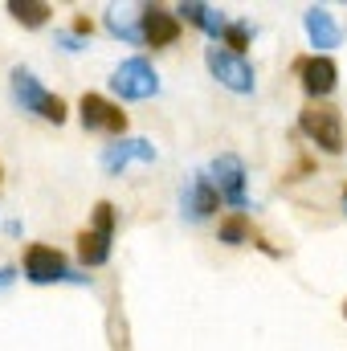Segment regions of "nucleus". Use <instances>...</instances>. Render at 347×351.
<instances>
[{"label": "nucleus", "mask_w": 347, "mask_h": 351, "mask_svg": "<svg viewBox=\"0 0 347 351\" xmlns=\"http://www.w3.org/2000/svg\"><path fill=\"white\" fill-rule=\"evenodd\" d=\"M217 237H221V245H246V241L254 237V229H250V217H246V213H229V217L221 221Z\"/></svg>", "instance_id": "dca6fc26"}, {"label": "nucleus", "mask_w": 347, "mask_h": 351, "mask_svg": "<svg viewBox=\"0 0 347 351\" xmlns=\"http://www.w3.org/2000/svg\"><path fill=\"white\" fill-rule=\"evenodd\" d=\"M250 37H254V29H250L246 21H229V29L221 33V45H225L229 53H237V58H241V53L250 49Z\"/></svg>", "instance_id": "a211bd4d"}, {"label": "nucleus", "mask_w": 347, "mask_h": 351, "mask_svg": "<svg viewBox=\"0 0 347 351\" xmlns=\"http://www.w3.org/2000/svg\"><path fill=\"white\" fill-rule=\"evenodd\" d=\"M204 66H208V74H213L221 86L233 90V94H254V86H258V78H254V66H250L246 58L229 53L225 45L208 49V53H204Z\"/></svg>", "instance_id": "39448f33"}, {"label": "nucleus", "mask_w": 347, "mask_h": 351, "mask_svg": "<svg viewBox=\"0 0 347 351\" xmlns=\"http://www.w3.org/2000/svg\"><path fill=\"white\" fill-rule=\"evenodd\" d=\"M106 29H110L115 37L131 41V45H143V25H139V16H135V21H127L119 8H106Z\"/></svg>", "instance_id": "f3484780"}, {"label": "nucleus", "mask_w": 347, "mask_h": 351, "mask_svg": "<svg viewBox=\"0 0 347 351\" xmlns=\"http://www.w3.org/2000/svg\"><path fill=\"white\" fill-rule=\"evenodd\" d=\"M90 29H94V25H90V16H78V21H74V33H78V37L90 33Z\"/></svg>", "instance_id": "aec40b11"}, {"label": "nucleus", "mask_w": 347, "mask_h": 351, "mask_svg": "<svg viewBox=\"0 0 347 351\" xmlns=\"http://www.w3.org/2000/svg\"><path fill=\"white\" fill-rule=\"evenodd\" d=\"M110 86H115V94H123L127 102H143V98L160 94V74L152 70L147 58H127V62L115 66Z\"/></svg>", "instance_id": "20e7f679"}, {"label": "nucleus", "mask_w": 347, "mask_h": 351, "mask_svg": "<svg viewBox=\"0 0 347 351\" xmlns=\"http://www.w3.org/2000/svg\"><path fill=\"white\" fill-rule=\"evenodd\" d=\"M139 25H143V45H156V49L172 45L180 37V16L172 8H160V4H147L139 12Z\"/></svg>", "instance_id": "9b49d317"}, {"label": "nucleus", "mask_w": 347, "mask_h": 351, "mask_svg": "<svg viewBox=\"0 0 347 351\" xmlns=\"http://www.w3.org/2000/svg\"><path fill=\"white\" fill-rule=\"evenodd\" d=\"M294 74H298V82L302 90L311 94V98H327L335 82H339V66L331 62V58H319V53H311V58H298L294 62Z\"/></svg>", "instance_id": "1a4fd4ad"}, {"label": "nucleus", "mask_w": 347, "mask_h": 351, "mask_svg": "<svg viewBox=\"0 0 347 351\" xmlns=\"http://www.w3.org/2000/svg\"><path fill=\"white\" fill-rule=\"evenodd\" d=\"M78 114H82V127H86V131H106V135H123V131H127L123 106H115V102L102 98V94H82Z\"/></svg>", "instance_id": "6e6552de"}, {"label": "nucleus", "mask_w": 347, "mask_h": 351, "mask_svg": "<svg viewBox=\"0 0 347 351\" xmlns=\"http://www.w3.org/2000/svg\"><path fill=\"white\" fill-rule=\"evenodd\" d=\"M12 98L25 106V110H33V114H41L45 123H66V102L58 98V94H49V90L41 86L25 66H16L12 70Z\"/></svg>", "instance_id": "f257e3e1"}, {"label": "nucleus", "mask_w": 347, "mask_h": 351, "mask_svg": "<svg viewBox=\"0 0 347 351\" xmlns=\"http://www.w3.org/2000/svg\"><path fill=\"white\" fill-rule=\"evenodd\" d=\"M298 131H302L319 152H327V156H339V152H344V119H339V110H331V106H307V110L298 114Z\"/></svg>", "instance_id": "7ed1b4c3"}, {"label": "nucleus", "mask_w": 347, "mask_h": 351, "mask_svg": "<svg viewBox=\"0 0 347 351\" xmlns=\"http://www.w3.org/2000/svg\"><path fill=\"white\" fill-rule=\"evenodd\" d=\"M302 29H307V41H311V49H315L319 58H327V49H335V45L344 41V29H339L335 12H331V8H319V4L307 8Z\"/></svg>", "instance_id": "9d476101"}, {"label": "nucleus", "mask_w": 347, "mask_h": 351, "mask_svg": "<svg viewBox=\"0 0 347 351\" xmlns=\"http://www.w3.org/2000/svg\"><path fill=\"white\" fill-rule=\"evenodd\" d=\"M208 180L217 184V192H221V200H225V204H233L237 213H246V208H250V196H246V164H241L233 152H225V156H217V160H213Z\"/></svg>", "instance_id": "423d86ee"}, {"label": "nucleus", "mask_w": 347, "mask_h": 351, "mask_svg": "<svg viewBox=\"0 0 347 351\" xmlns=\"http://www.w3.org/2000/svg\"><path fill=\"white\" fill-rule=\"evenodd\" d=\"M8 282H12V269H8V265H0V286H8Z\"/></svg>", "instance_id": "412c9836"}, {"label": "nucleus", "mask_w": 347, "mask_h": 351, "mask_svg": "<svg viewBox=\"0 0 347 351\" xmlns=\"http://www.w3.org/2000/svg\"><path fill=\"white\" fill-rule=\"evenodd\" d=\"M25 278H29L33 286H53V282H86V278L70 274V269H66V258H62L58 250H49V245H29V250H25Z\"/></svg>", "instance_id": "0eeeda50"}, {"label": "nucleus", "mask_w": 347, "mask_h": 351, "mask_svg": "<svg viewBox=\"0 0 347 351\" xmlns=\"http://www.w3.org/2000/svg\"><path fill=\"white\" fill-rule=\"evenodd\" d=\"M176 16H180V21H188V25H196V29H200V33H208V37H221V33L229 29L225 12H217L213 4H200V0H184V4L176 8Z\"/></svg>", "instance_id": "4468645a"}, {"label": "nucleus", "mask_w": 347, "mask_h": 351, "mask_svg": "<svg viewBox=\"0 0 347 351\" xmlns=\"http://www.w3.org/2000/svg\"><path fill=\"white\" fill-rule=\"evenodd\" d=\"M110 241H115V204H110V200H98L90 229L78 237V258H82V265H106L110 262Z\"/></svg>", "instance_id": "f03ea898"}, {"label": "nucleus", "mask_w": 347, "mask_h": 351, "mask_svg": "<svg viewBox=\"0 0 347 351\" xmlns=\"http://www.w3.org/2000/svg\"><path fill=\"white\" fill-rule=\"evenodd\" d=\"M156 160V147L147 143V139H115L106 152H102V168L110 176H119L123 168H131V164H152Z\"/></svg>", "instance_id": "f8f14e48"}, {"label": "nucleus", "mask_w": 347, "mask_h": 351, "mask_svg": "<svg viewBox=\"0 0 347 351\" xmlns=\"http://www.w3.org/2000/svg\"><path fill=\"white\" fill-rule=\"evenodd\" d=\"M0 176H4V172H0Z\"/></svg>", "instance_id": "b1692460"}, {"label": "nucleus", "mask_w": 347, "mask_h": 351, "mask_svg": "<svg viewBox=\"0 0 347 351\" xmlns=\"http://www.w3.org/2000/svg\"><path fill=\"white\" fill-rule=\"evenodd\" d=\"M58 41H62L70 53H78V49H82V37H78V33H58Z\"/></svg>", "instance_id": "6ab92c4d"}, {"label": "nucleus", "mask_w": 347, "mask_h": 351, "mask_svg": "<svg viewBox=\"0 0 347 351\" xmlns=\"http://www.w3.org/2000/svg\"><path fill=\"white\" fill-rule=\"evenodd\" d=\"M344 319H347V298H344Z\"/></svg>", "instance_id": "5701e85b"}, {"label": "nucleus", "mask_w": 347, "mask_h": 351, "mask_svg": "<svg viewBox=\"0 0 347 351\" xmlns=\"http://www.w3.org/2000/svg\"><path fill=\"white\" fill-rule=\"evenodd\" d=\"M8 12H12V21L25 25V29H41V25L53 16V8H49L45 0H8Z\"/></svg>", "instance_id": "2eb2a0df"}, {"label": "nucleus", "mask_w": 347, "mask_h": 351, "mask_svg": "<svg viewBox=\"0 0 347 351\" xmlns=\"http://www.w3.org/2000/svg\"><path fill=\"white\" fill-rule=\"evenodd\" d=\"M344 213H347V188H344Z\"/></svg>", "instance_id": "4be33fe9"}, {"label": "nucleus", "mask_w": 347, "mask_h": 351, "mask_svg": "<svg viewBox=\"0 0 347 351\" xmlns=\"http://www.w3.org/2000/svg\"><path fill=\"white\" fill-rule=\"evenodd\" d=\"M221 208V192L208 176H192L188 188H184V217L188 221H208L213 213Z\"/></svg>", "instance_id": "ddd939ff"}]
</instances>
